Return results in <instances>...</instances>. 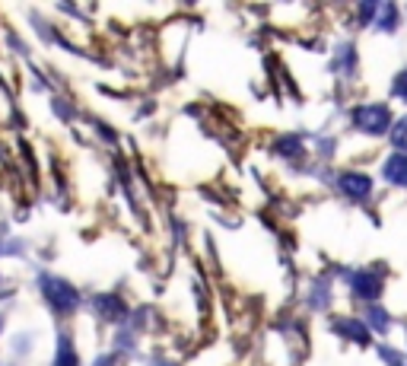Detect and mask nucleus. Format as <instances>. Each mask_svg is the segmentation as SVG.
<instances>
[{
	"instance_id": "nucleus-11",
	"label": "nucleus",
	"mask_w": 407,
	"mask_h": 366,
	"mask_svg": "<svg viewBox=\"0 0 407 366\" xmlns=\"http://www.w3.org/2000/svg\"><path fill=\"white\" fill-rule=\"evenodd\" d=\"M99 309H102L105 315H121V303L112 300V296H102V300H99Z\"/></svg>"
},
{
	"instance_id": "nucleus-7",
	"label": "nucleus",
	"mask_w": 407,
	"mask_h": 366,
	"mask_svg": "<svg viewBox=\"0 0 407 366\" xmlns=\"http://www.w3.org/2000/svg\"><path fill=\"white\" fill-rule=\"evenodd\" d=\"M379 10V19H376V26L379 29H385V32H391L395 29V23H398V10L391 4H382V6H376Z\"/></svg>"
},
{
	"instance_id": "nucleus-4",
	"label": "nucleus",
	"mask_w": 407,
	"mask_h": 366,
	"mask_svg": "<svg viewBox=\"0 0 407 366\" xmlns=\"http://www.w3.org/2000/svg\"><path fill=\"white\" fill-rule=\"evenodd\" d=\"M354 290L363 300H376L379 293H382V281H379L376 274H356L354 277Z\"/></svg>"
},
{
	"instance_id": "nucleus-5",
	"label": "nucleus",
	"mask_w": 407,
	"mask_h": 366,
	"mask_svg": "<svg viewBox=\"0 0 407 366\" xmlns=\"http://www.w3.org/2000/svg\"><path fill=\"white\" fill-rule=\"evenodd\" d=\"M385 179L391 185H407V157H391L385 162Z\"/></svg>"
},
{
	"instance_id": "nucleus-1",
	"label": "nucleus",
	"mask_w": 407,
	"mask_h": 366,
	"mask_svg": "<svg viewBox=\"0 0 407 366\" xmlns=\"http://www.w3.org/2000/svg\"><path fill=\"white\" fill-rule=\"evenodd\" d=\"M42 290H45V300H48L54 309H60V313H73V309L80 306V293L67 281H60V277L45 274L42 277Z\"/></svg>"
},
{
	"instance_id": "nucleus-12",
	"label": "nucleus",
	"mask_w": 407,
	"mask_h": 366,
	"mask_svg": "<svg viewBox=\"0 0 407 366\" xmlns=\"http://www.w3.org/2000/svg\"><path fill=\"white\" fill-rule=\"evenodd\" d=\"M391 93H395L398 99H404V103H407V70H404V73H398V80L391 83Z\"/></svg>"
},
{
	"instance_id": "nucleus-9",
	"label": "nucleus",
	"mask_w": 407,
	"mask_h": 366,
	"mask_svg": "<svg viewBox=\"0 0 407 366\" xmlns=\"http://www.w3.org/2000/svg\"><path fill=\"white\" fill-rule=\"evenodd\" d=\"M391 144H395L398 150H407V118L395 121V127H391Z\"/></svg>"
},
{
	"instance_id": "nucleus-2",
	"label": "nucleus",
	"mask_w": 407,
	"mask_h": 366,
	"mask_svg": "<svg viewBox=\"0 0 407 366\" xmlns=\"http://www.w3.org/2000/svg\"><path fill=\"white\" fill-rule=\"evenodd\" d=\"M354 125L363 134H385L391 125V115L385 105H359L354 108Z\"/></svg>"
},
{
	"instance_id": "nucleus-15",
	"label": "nucleus",
	"mask_w": 407,
	"mask_h": 366,
	"mask_svg": "<svg viewBox=\"0 0 407 366\" xmlns=\"http://www.w3.org/2000/svg\"><path fill=\"white\" fill-rule=\"evenodd\" d=\"M166 366H172V363H166Z\"/></svg>"
},
{
	"instance_id": "nucleus-8",
	"label": "nucleus",
	"mask_w": 407,
	"mask_h": 366,
	"mask_svg": "<svg viewBox=\"0 0 407 366\" xmlns=\"http://www.w3.org/2000/svg\"><path fill=\"white\" fill-rule=\"evenodd\" d=\"M58 366H77V354H73L70 338H60L58 341Z\"/></svg>"
},
{
	"instance_id": "nucleus-3",
	"label": "nucleus",
	"mask_w": 407,
	"mask_h": 366,
	"mask_svg": "<svg viewBox=\"0 0 407 366\" xmlns=\"http://www.w3.org/2000/svg\"><path fill=\"white\" fill-rule=\"evenodd\" d=\"M341 188L347 194H354V198H366V194L372 192V179L363 172H344L341 175Z\"/></svg>"
},
{
	"instance_id": "nucleus-14",
	"label": "nucleus",
	"mask_w": 407,
	"mask_h": 366,
	"mask_svg": "<svg viewBox=\"0 0 407 366\" xmlns=\"http://www.w3.org/2000/svg\"><path fill=\"white\" fill-rule=\"evenodd\" d=\"M96 366H112V357H102V360H99Z\"/></svg>"
},
{
	"instance_id": "nucleus-6",
	"label": "nucleus",
	"mask_w": 407,
	"mask_h": 366,
	"mask_svg": "<svg viewBox=\"0 0 407 366\" xmlns=\"http://www.w3.org/2000/svg\"><path fill=\"white\" fill-rule=\"evenodd\" d=\"M334 328L341 331V335L354 338L356 344H366V341H369V328H366V325H359V322H354V318H341Z\"/></svg>"
},
{
	"instance_id": "nucleus-10",
	"label": "nucleus",
	"mask_w": 407,
	"mask_h": 366,
	"mask_svg": "<svg viewBox=\"0 0 407 366\" xmlns=\"http://www.w3.org/2000/svg\"><path fill=\"white\" fill-rule=\"evenodd\" d=\"M369 318H372V328H376V331H385V328H388V315H385L379 306H369Z\"/></svg>"
},
{
	"instance_id": "nucleus-13",
	"label": "nucleus",
	"mask_w": 407,
	"mask_h": 366,
	"mask_svg": "<svg viewBox=\"0 0 407 366\" xmlns=\"http://www.w3.org/2000/svg\"><path fill=\"white\" fill-rule=\"evenodd\" d=\"M382 357H385V363H388V366H404L401 354H398V350H391V347H382Z\"/></svg>"
}]
</instances>
